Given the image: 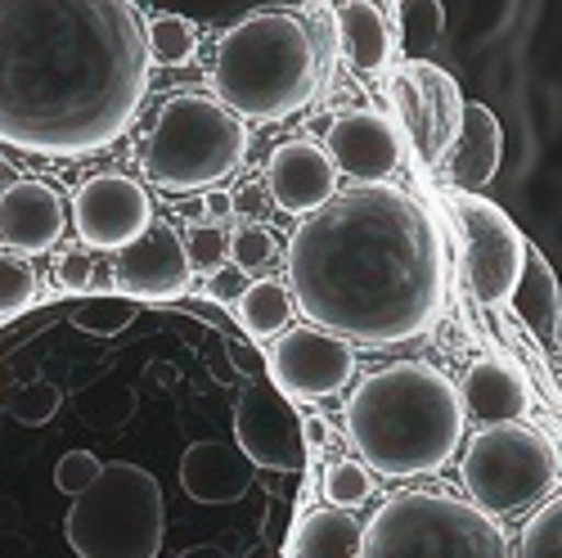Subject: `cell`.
I'll use <instances>...</instances> for the list:
<instances>
[{
    "label": "cell",
    "instance_id": "obj_38",
    "mask_svg": "<svg viewBox=\"0 0 562 558\" xmlns=\"http://www.w3.org/2000/svg\"><path fill=\"white\" fill-rule=\"evenodd\" d=\"M203 203H207V216H212V225L234 216V194H207Z\"/></svg>",
    "mask_w": 562,
    "mask_h": 558
},
{
    "label": "cell",
    "instance_id": "obj_43",
    "mask_svg": "<svg viewBox=\"0 0 562 558\" xmlns=\"http://www.w3.org/2000/svg\"><path fill=\"white\" fill-rule=\"evenodd\" d=\"M558 482H562V450H558Z\"/></svg>",
    "mask_w": 562,
    "mask_h": 558
},
{
    "label": "cell",
    "instance_id": "obj_21",
    "mask_svg": "<svg viewBox=\"0 0 562 558\" xmlns=\"http://www.w3.org/2000/svg\"><path fill=\"white\" fill-rule=\"evenodd\" d=\"M338 23V45L356 72H383L392 64V27L369 0H347L334 14Z\"/></svg>",
    "mask_w": 562,
    "mask_h": 558
},
{
    "label": "cell",
    "instance_id": "obj_36",
    "mask_svg": "<svg viewBox=\"0 0 562 558\" xmlns=\"http://www.w3.org/2000/svg\"><path fill=\"white\" fill-rule=\"evenodd\" d=\"M244 289H248V275L234 266V261H229V266H216L212 279H207V293H212L216 302H239Z\"/></svg>",
    "mask_w": 562,
    "mask_h": 558
},
{
    "label": "cell",
    "instance_id": "obj_37",
    "mask_svg": "<svg viewBox=\"0 0 562 558\" xmlns=\"http://www.w3.org/2000/svg\"><path fill=\"white\" fill-rule=\"evenodd\" d=\"M59 275H64V284H68V289H86L90 279H95V261L81 257V253H72V257H64Z\"/></svg>",
    "mask_w": 562,
    "mask_h": 558
},
{
    "label": "cell",
    "instance_id": "obj_35",
    "mask_svg": "<svg viewBox=\"0 0 562 558\" xmlns=\"http://www.w3.org/2000/svg\"><path fill=\"white\" fill-rule=\"evenodd\" d=\"M311 41H315V64H319V86H329L334 81V64L342 55V45H338V23L334 19H311Z\"/></svg>",
    "mask_w": 562,
    "mask_h": 558
},
{
    "label": "cell",
    "instance_id": "obj_23",
    "mask_svg": "<svg viewBox=\"0 0 562 558\" xmlns=\"http://www.w3.org/2000/svg\"><path fill=\"white\" fill-rule=\"evenodd\" d=\"M360 523L347 509H315L302 518L289 558H360Z\"/></svg>",
    "mask_w": 562,
    "mask_h": 558
},
{
    "label": "cell",
    "instance_id": "obj_7",
    "mask_svg": "<svg viewBox=\"0 0 562 558\" xmlns=\"http://www.w3.org/2000/svg\"><path fill=\"white\" fill-rule=\"evenodd\" d=\"M244 154H248V131L239 113H229L212 96L184 90V96H171L158 109L145 167H149V180L162 185V190L190 194L234 176Z\"/></svg>",
    "mask_w": 562,
    "mask_h": 558
},
{
    "label": "cell",
    "instance_id": "obj_20",
    "mask_svg": "<svg viewBox=\"0 0 562 558\" xmlns=\"http://www.w3.org/2000/svg\"><path fill=\"white\" fill-rule=\"evenodd\" d=\"M459 397H463V410L473 414L482 428L518 424V418L531 410V383L508 360H495V356L468 365V379H463Z\"/></svg>",
    "mask_w": 562,
    "mask_h": 558
},
{
    "label": "cell",
    "instance_id": "obj_8",
    "mask_svg": "<svg viewBox=\"0 0 562 558\" xmlns=\"http://www.w3.org/2000/svg\"><path fill=\"white\" fill-rule=\"evenodd\" d=\"M463 487L486 514H518L558 487V446L527 424H495L468 442Z\"/></svg>",
    "mask_w": 562,
    "mask_h": 558
},
{
    "label": "cell",
    "instance_id": "obj_29",
    "mask_svg": "<svg viewBox=\"0 0 562 558\" xmlns=\"http://www.w3.org/2000/svg\"><path fill=\"white\" fill-rule=\"evenodd\" d=\"M441 5L437 0H405V14H401V36L409 45V55H424L441 41Z\"/></svg>",
    "mask_w": 562,
    "mask_h": 558
},
{
    "label": "cell",
    "instance_id": "obj_3",
    "mask_svg": "<svg viewBox=\"0 0 562 558\" xmlns=\"http://www.w3.org/2000/svg\"><path fill=\"white\" fill-rule=\"evenodd\" d=\"M356 455L383 478L441 473L463 442V397L432 365H387L360 379L342 410Z\"/></svg>",
    "mask_w": 562,
    "mask_h": 558
},
{
    "label": "cell",
    "instance_id": "obj_17",
    "mask_svg": "<svg viewBox=\"0 0 562 558\" xmlns=\"http://www.w3.org/2000/svg\"><path fill=\"white\" fill-rule=\"evenodd\" d=\"M64 199L45 180H14L0 194V239L19 253H50L64 235Z\"/></svg>",
    "mask_w": 562,
    "mask_h": 558
},
{
    "label": "cell",
    "instance_id": "obj_12",
    "mask_svg": "<svg viewBox=\"0 0 562 558\" xmlns=\"http://www.w3.org/2000/svg\"><path fill=\"white\" fill-rule=\"evenodd\" d=\"M270 375L284 397H334L356 379V351L347 338L319 330V324H302L270 347Z\"/></svg>",
    "mask_w": 562,
    "mask_h": 558
},
{
    "label": "cell",
    "instance_id": "obj_24",
    "mask_svg": "<svg viewBox=\"0 0 562 558\" xmlns=\"http://www.w3.org/2000/svg\"><path fill=\"white\" fill-rule=\"evenodd\" d=\"M297 302H293V289L279 284V279H257V284L244 289V298L234 302V315H239V324L252 334V338H274L289 330Z\"/></svg>",
    "mask_w": 562,
    "mask_h": 558
},
{
    "label": "cell",
    "instance_id": "obj_6",
    "mask_svg": "<svg viewBox=\"0 0 562 558\" xmlns=\"http://www.w3.org/2000/svg\"><path fill=\"white\" fill-rule=\"evenodd\" d=\"M167 532L162 487L139 464H104V473L81 495L64 518V536L77 558H158Z\"/></svg>",
    "mask_w": 562,
    "mask_h": 558
},
{
    "label": "cell",
    "instance_id": "obj_34",
    "mask_svg": "<svg viewBox=\"0 0 562 558\" xmlns=\"http://www.w3.org/2000/svg\"><path fill=\"white\" fill-rule=\"evenodd\" d=\"M184 253H190V266L194 270H216L229 261V235H221L216 225H194L190 239H184Z\"/></svg>",
    "mask_w": 562,
    "mask_h": 558
},
{
    "label": "cell",
    "instance_id": "obj_25",
    "mask_svg": "<svg viewBox=\"0 0 562 558\" xmlns=\"http://www.w3.org/2000/svg\"><path fill=\"white\" fill-rule=\"evenodd\" d=\"M145 36H149V59L154 64L184 68V64H194V55H199V27L190 19H180V14H154Z\"/></svg>",
    "mask_w": 562,
    "mask_h": 558
},
{
    "label": "cell",
    "instance_id": "obj_16",
    "mask_svg": "<svg viewBox=\"0 0 562 558\" xmlns=\"http://www.w3.org/2000/svg\"><path fill=\"white\" fill-rule=\"evenodd\" d=\"M329 158L360 185H383L401 167V135L392 118L351 109L329 126Z\"/></svg>",
    "mask_w": 562,
    "mask_h": 558
},
{
    "label": "cell",
    "instance_id": "obj_1",
    "mask_svg": "<svg viewBox=\"0 0 562 558\" xmlns=\"http://www.w3.org/2000/svg\"><path fill=\"white\" fill-rule=\"evenodd\" d=\"M149 36L131 0H0V145L86 158L149 96Z\"/></svg>",
    "mask_w": 562,
    "mask_h": 558
},
{
    "label": "cell",
    "instance_id": "obj_15",
    "mask_svg": "<svg viewBox=\"0 0 562 558\" xmlns=\"http://www.w3.org/2000/svg\"><path fill=\"white\" fill-rule=\"evenodd\" d=\"M338 163L324 154L311 140H289L279 145L266 163V190L274 208H284L293 216H311L338 194Z\"/></svg>",
    "mask_w": 562,
    "mask_h": 558
},
{
    "label": "cell",
    "instance_id": "obj_2",
    "mask_svg": "<svg viewBox=\"0 0 562 558\" xmlns=\"http://www.w3.org/2000/svg\"><path fill=\"white\" fill-rule=\"evenodd\" d=\"M297 311L364 351L424 338L446 298L441 244L428 212L396 185L334 194L289 244Z\"/></svg>",
    "mask_w": 562,
    "mask_h": 558
},
{
    "label": "cell",
    "instance_id": "obj_40",
    "mask_svg": "<svg viewBox=\"0 0 562 558\" xmlns=\"http://www.w3.org/2000/svg\"><path fill=\"white\" fill-rule=\"evenodd\" d=\"M180 212H184V221H194V225H203V221H207V203H203V199H184V203H180Z\"/></svg>",
    "mask_w": 562,
    "mask_h": 558
},
{
    "label": "cell",
    "instance_id": "obj_42",
    "mask_svg": "<svg viewBox=\"0 0 562 558\" xmlns=\"http://www.w3.org/2000/svg\"><path fill=\"white\" fill-rule=\"evenodd\" d=\"M14 180H19V176H14V167H10L5 158H0V194H5V190H10V185H14Z\"/></svg>",
    "mask_w": 562,
    "mask_h": 558
},
{
    "label": "cell",
    "instance_id": "obj_13",
    "mask_svg": "<svg viewBox=\"0 0 562 558\" xmlns=\"http://www.w3.org/2000/svg\"><path fill=\"white\" fill-rule=\"evenodd\" d=\"M72 225L90 248L117 253L154 225V199L131 176H90L72 199Z\"/></svg>",
    "mask_w": 562,
    "mask_h": 558
},
{
    "label": "cell",
    "instance_id": "obj_9",
    "mask_svg": "<svg viewBox=\"0 0 562 558\" xmlns=\"http://www.w3.org/2000/svg\"><path fill=\"white\" fill-rule=\"evenodd\" d=\"M450 216L463 239V266H468V289L482 306H504L518 289L527 270V239L495 203L468 190H450Z\"/></svg>",
    "mask_w": 562,
    "mask_h": 558
},
{
    "label": "cell",
    "instance_id": "obj_5",
    "mask_svg": "<svg viewBox=\"0 0 562 558\" xmlns=\"http://www.w3.org/2000/svg\"><path fill=\"white\" fill-rule=\"evenodd\" d=\"M360 558H508V540L473 500L405 491L369 518Z\"/></svg>",
    "mask_w": 562,
    "mask_h": 558
},
{
    "label": "cell",
    "instance_id": "obj_44",
    "mask_svg": "<svg viewBox=\"0 0 562 558\" xmlns=\"http://www.w3.org/2000/svg\"><path fill=\"white\" fill-rule=\"evenodd\" d=\"M401 5H405V0H401Z\"/></svg>",
    "mask_w": 562,
    "mask_h": 558
},
{
    "label": "cell",
    "instance_id": "obj_31",
    "mask_svg": "<svg viewBox=\"0 0 562 558\" xmlns=\"http://www.w3.org/2000/svg\"><path fill=\"white\" fill-rule=\"evenodd\" d=\"M274 235H270V230L266 225H239V230H234V235H229V261L234 266H239L244 275L248 270H261L266 261H274Z\"/></svg>",
    "mask_w": 562,
    "mask_h": 558
},
{
    "label": "cell",
    "instance_id": "obj_18",
    "mask_svg": "<svg viewBox=\"0 0 562 558\" xmlns=\"http://www.w3.org/2000/svg\"><path fill=\"white\" fill-rule=\"evenodd\" d=\"M252 478V459L225 442H194L180 455V487L199 504H234L244 500Z\"/></svg>",
    "mask_w": 562,
    "mask_h": 558
},
{
    "label": "cell",
    "instance_id": "obj_33",
    "mask_svg": "<svg viewBox=\"0 0 562 558\" xmlns=\"http://www.w3.org/2000/svg\"><path fill=\"white\" fill-rule=\"evenodd\" d=\"M100 473H104L100 455H90V450H68V455L55 464V487L72 500V495H81L90 482H95Z\"/></svg>",
    "mask_w": 562,
    "mask_h": 558
},
{
    "label": "cell",
    "instance_id": "obj_22",
    "mask_svg": "<svg viewBox=\"0 0 562 558\" xmlns=\"http://www.w3.org/2000/svg\"><path fill=\"white\" fill-rule=\"evenodd\" d=\"M513 306L518 315L531 324V334H540L544 343H558L562 330V289H558V275L540 253H527V270L513 289Z\"/></svg>",
    "mask_w": 562,
    "mask_h": 558
},
{
    "label": "cell",
    "instance_id": "obj_26",
    "mask_svg": "<svg viewBox=\"0 0 562 558\" xmlns=\"http://www.w3.org/2000/svg\"><path fill=\"white\" fill-rule=\"evenodd\" d=\"M139 311H135V298H86V302H77L72 306V324L81 334H95V338H113V334H122L126 324L135 320Z\"/></svg>",
    "mask_w": 562,
    "mask_h": 558
},
{
    "label": "cell",
    "instance_id": "obj_39",
    "mask_svg": "<svg viewBox=\"0 0 562 558\" xmlns=\"http://www.w3.org/2000/svg\"><path fill=\"white\" fill-rule=\"evenodd\" d=\"M225 351H229L234 369H239V375H248V379H252V356H248V347H244V343H225Z\"/></svg>",
    "mask_w": 562,
    "mask_h": 558
},
{
    "label": "cell",
    "instance_id": "obj_27",
    "mask_svg": "<svg viewBox=\"0 0 562 558\" xmlns=\"http://www.w3.org/2000/svg\"><path fill=\"white\" fill-rule=\"evenodd\" d=\"M518 558H562V495H553L518 536Z\"/></svg>",
    "mask_w": 562,
    "mask_h": 558
},
{
    "label": "cell",
    "instance_id": "obj_19",
    "mask_svg": "<svg viewBox=\"0 0 562 558\" xmlns=\"http://www.w3.org/2000/svg\"><path fill=\"white\" fill-rule=\"evenodd\" d=\"M499 158H504V131H499V118L486 109V104H463V126L454 135V145L446 154V176L454 190H468L477 194L482 185L495 180L499 171Z\"/></svg>",
    "mask_w": 562,
    "mask_h": 558
},
{
    "label": "cell",
    "instance_id": "obj_32",
    "mask_svg": "<svg viewBox=\"0 0 562 558\" xmlns=\"http://www.w3.org/2000/svg\"><path fill=\"white\" fill-rule=\"evenodd\" d=\"M55 410H59V388L55 383H23L10 397V414L19 418V424H27V428L50 424Z\"/></svg>",
    "mask_w": 562,
    "mask_h": 558
},
{
    "label": "cell",
    "instance_id": "obj_10",
    "mask_svg": "<svg viewBox=\"0 0 562 558\" xmlns=\"http://www.w3.org/2000/svg\"><path fill=\"white\" fill-rule=\"evenodd\" d=\"M387 100L401 118V131L409 135L414 154L432 167H441L459 126H463V96H459L454 77L428 59H409L392 72Z\"/></svg>",
    "mask_w": 562,
    "mask_h": 558
},
{
    "label": "cell",
    "instance_id": "obj_28",
    "mask_svg": "<svg viewBox=\"0 0 562 558\" xmlns=\"http://www.w3.org/2000/svg\"><path fill=\"white\" fill-rule=\"evenodd\" d=\"M36 298L41 289H36L32 266L14 253H0V315H23Z\"/></svg>",
    "mask_w": 562,
    "mask_h": 558
},
{
    "label": "cell",
    "instance_id": "obj_41",
    "mask_svg": "<svg viewBox=\"0 0 562 558\" xmlns=\"http://www.w3.org/2000/svg\"><path fill=\"white\" fill-rule=\"evenodd\" d=\"M180 558H229L221 545H194V549H184Z\"/></svg>",
    "mask_w": 562,
    "mask_h": 558
},
{
    "label": "cell",
    "instance_id": "obj_14",
    "mask_svg": "<svg viewBox=\"0 0 562 558\" xmlns=\"http://www.w3.org/2000/svg\"><path fill=\"white\" fill-rule=\"evenodd\" d=\"M190 275H194L190 253H184V239L171 225H149L139 239L117 248V261H113V284L126 298H145V302L180 298Z\"/></svg>",
    "mask_w": 562,
    "mask_h": 558
},
{
    "label": "cell",
    "instance_id": "obj_4",
    "mask_svg": "<svg viewBox=\"0 0 562 558\" xmlns=\"http://www.w3.org/2000/svg\"><path fill=\"white\" fill-rule=\"evenodd\" d=\"M216 100L252 122H279L302 113L319 90V64L306 19L289 10H261L234 23L212 59Z\"/></svg>",
    "mask_w": 562,
    "mask_h": 558
},
{
    "label": "cell",
    "instance_id": "obj_11",
    "mask_svg": "<svg viewBox=\"0 0 562 558\" xmlns=\"http://www.w3.org/2000/svg\"><path fill=\"white\" fill-rule=\"evenodd\" d=\"M234 437L239 450L257 464V469L274 473H297L306 464V433L302 414L289 405V397L274 383H248L234 401Z\"/></svg>",
    "mask_w": 562,
    "mask_h": 558
},
{
    "label": "cell",
    "instance_id": "obj_30",
    "mask_svg": "<svg viewBox=\"0 0 562 558\" xmlns=\"http://www.w3.org/2000/svg\"><path fill=\"white\" fill-rule=\"evenodd\" d=\"M324 495H329L338 509H351V504H364L373 495V478L364 473V464L356 459H338L329 473H324Z\"/></svg>",
    "mask_w": 562,
    "mask_h": 558
}]
</instances>
